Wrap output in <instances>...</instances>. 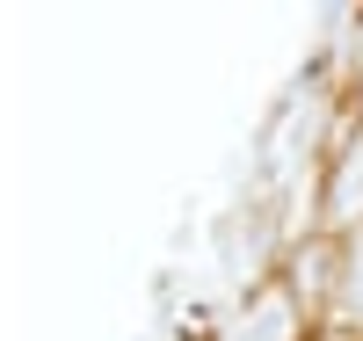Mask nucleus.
Returning a JSON list of instances; mask_svg holds the SVG:
<instances>
[{
  "label": "nucleus",
  "mask_w": 363,
  "mask_h": 341,
  "mask_svg": "<svg viewBox=\"0 0 363 341\" xmlns=\"http://www.w3.org/2000/svg\"><path fill=\"white\" fill-rule=\"evenodd\" d=\"M335 320L363 334V233L342 240V298H335Z\"/></svg>",
  "instance_id": "obj_3"
},
{
  "label": "nucleus",
  "mask_w": 363,
  "mask_h": 341,
  "mask_svg": "<svg viewBox=\"0 0 363 341\" xmlns=\"http://www.w3.org/2000/svg\"><path fill=\"white\" fill-rule=\"evenodd\" d=\"M320 233L327 240H356L363 233V123L335 131L320 160Z\"/></svg>",
  "instance_id": "obj_1"
},
{
  "label": "nucleus",
  "mask_w": 363,
  "mask_h": 341,
  "mask_svg": "<svg viewBox=\"0 0 363 341\" xmlns=\"http://www.w3.org/2000/svg\"><path fill=\"white\" fill-rule=\"evenodd\" d=\"M313 334H320V320L298 305L284 269H269L262 284H247V305H240V320L225 327V341H313Z\"/></svg>",
  "instance_id": "obj_2"
}]
</instances>
